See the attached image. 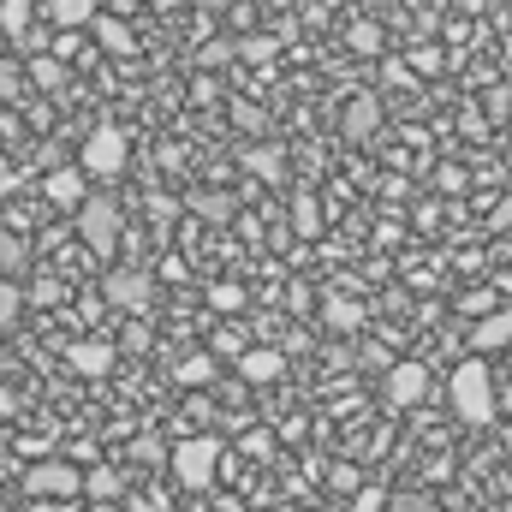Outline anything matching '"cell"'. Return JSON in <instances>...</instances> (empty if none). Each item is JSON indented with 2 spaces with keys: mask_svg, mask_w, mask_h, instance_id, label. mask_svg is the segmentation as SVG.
<instances>
[{
  "mask_svg": "<svg viewBox=\"0 0 512 512\" xmlns=\"http://www.w3.org/2000/svg\"><path fill=\"white\" fill-rule=\"evenodd\" d=\"M126 155H131L126 131L96 126L90 137H84V155H78V167H84L90 179H120V173H126Z\"/></svg>",
  "mask_w": 512,
  "mask_h": 512,
  "instance_id": "277c9868",
  "label": "cell"
},
{
  "mask_svg": "<svg viewBox=\"0 0 512 512\" xmlns=\"http://www.w3.org/2000/svg\"><path fill=\"white\" fill-rule=\"evenodd\" d=\"M30 262V239L24 233H12V227H0V274H12L18 280V268Z\"/></svg>",
  "mask_w": 512,
  "mask_h": 512,
  "instance_id": "e0dca14e",
  "label": "cell"
},
{
  "mask_svg": "<svg viewBox=\"0 0 512 512\" xmlns=\"http://www.w3.org/2000/svg\"><path fill=\"white\" fill-rule=\"evenodd\" d=\"M30 18H36V0H0V30L6 36H18Z\"/></svg>",
  "mask_w": 512,
  "mask_h": 512,
  "instance_id": "7402d4cb",
  "label": "cell"
},
{
  "mask_svg": "<svg viewBox=\"0 0 512 512\" xmlns=\"http://www.w3.org/2000/svg\"><path fill=\"white\" fill-rule=\"evenodd\" d=\"M292 227H298L304 239H316V233H322V209H316V197H298V209H292Z\"/></svg>",
  "mask_w": 512,
  "mask_h": 512,
  "instance_id": "d4e9b609",
  "label": "cell"
},
{
  "mask_svg": "<svg viewBox=\"0 0 512 512\" xmlns=\"http://www.w3.org/2000/svg\"><path fill=\"white\" fill-rule=\"evenodd\" d=\"M131 459H137V465H155V459H161V441H155V435H137V441H131Z\"/></svg>",
  "mask_w": 512,
  "mask_h": 512,
  "instance_id": "f546056e",
  "label": "cell"
},
{
  "mask_svg": "<svg viewBox=\"0 0 512 512\" xmlns=\"http://www.w3.org/2000/svg\"><path fill=\"white\" fill-rule=\"evenodd\" d=\"M179 382L197 387V382H215V352H191L185 364H179Z\"/></svg>",
  "mask_w": 512,
  "mask_h": 512,
  "instance_id": "603a6c76",
  "label": "cell"
},
{
  "mask_svg": "<svg viewBox=\"0 0 512 512\" xmlns=\"http://www.w3.org/2000/svg\"><path fill=\"white\" fill-rule=\"evenodd\" d=\"M24 96V66H0V102H18Z\"/></svg>",
  "mask_w": 512,
  "mask_h": 512,
  "instance_id": "83f0119b",
  "label": "cell"
},
{
  "mask_svg": "<svg viewBox=\"0 0 512 512\" xmlns=\"http://www.w3.org/2000/svg\"><path fill=\"white\" fill-rule=\"evenodd\" d=\"M173 471H179L185 489H209L215 471H221V441H215V435H191V441H179V447H173Z\"/></svg>",
  "mask_w": 512,
  "mask_h": 512,
  "instance_id": "5b68a950",
  "label": "cell"
},
{
  "mask_svg": "<svg viewBox=\"0 0 512 512\" xmlns=\"http://www.w3.org/2000/svg\"><path fill=\"white\" fill-rule=\"evenodd\" d=\"M102 298H108V304H120V310H131V316H143V310L155 304V280H149L143 268H108Z\"/></svg>",
  "mask_w": 512,
  "mask_h": 512,
  "instance_id": "8992f818",
  "label": "cell"
},
{
  "mask_svg": "<svg viewBox=\"0 0 512 512\" xmlns=\"http://www.w3.org/2000/svg\"><path fill=\"white\" fill-rule=\"evenodd\" d=\"M322 322L340 328V334H352V328H358V304H352V298H328V304H322Z\"/></svg>",
  "mask_w": 512,
  "mask_h": 512,
  "instance_id": "44dd1931",
  "label": "cell"
},
{
  "mask_svg": "<svg viewBox=\"0 0 512 512\" xmlns=\"http://www.w3.org/2000/svg\"><path fill=\"white\" fill-rule=\"evenodd\" d=\"M18 405H24V399H18V393H12V387L0 382V417H18Z\"/></svg>",
  "mask_w": 512,
  "mask_h": 512,
  "instance_id": "836d02e7",
  "label": "cell"
},
{
  "mask_svg": "<svg viewBox=\"0 0 512 512\" xmlns=\"http://www.w3.org/2000/svg\"><path fill=\"white\" fill-rule=\"evenodd\" d=\"M90 30H96V42H102L108 54H131V30L120 18H90Z\"/></svg>",
  "mask_w": 512,
  "mask_h": 512,
  "instance_id": "ac0fdd59",
  "label": "cell"
},
{
  "mask_svg": "<svg viewBox=\"0 0 512 512\" xmlns=\"http://www.w3.org/2000/svg\"><path fill=\"white\" fill-rule=\"evenodd\" d=\"M149 340H155V334H149V322H131L126 334H120V346H126V352H149Z\"/></svg>",
  "mask_w": 512,
  "mask_h": 512,
  "instance_id": "f1b7e54d",
  "label": "cell"
},
{
  "mask_svg": "<svg viewBox=\"0 0 512 512\" xmlns=\"http://www.w3.org/2000/svg\"><path fill=\"white\" fill-rule=\"evenodd\" d=\"M393 512H429L423 495H393Z\"/></svg>",
  "mask_w": 512,
  "mask_h": 512,
  "instance_id": "d6a6232c",
  "label": "cell"
},
{
  "mask_svg": "<svg viewBox=\"0 0 512 512\" xmlns=\"http://www.w3.org/2000/svg\"><path fill=\"white\" fill-rule=\"evenodd\" d=\"M495 227H512V203L501 209V215H495Z\"/></svg>",
  "mask_w": 512,
  "mask_h": 512,
  "instance_id": "d590c367",
  "label": "cell"
},
{
  "mask_svg": "<svg viewBox=\"0 0 512 512\" xmlns=\"http://www.w3.org/2000/svg\"><path fill=\"white\" fill-rule=\"evenodd\" d=\"M233 54H245V60L262 66V60H274V54H280V36H251V42H239Z\"/></svg>",
  "mask_w": 512,
  "mask_h": 512,
  "instance_id": "4316f807",
  "label": "cell"
},
{
  "mask_svg": "<svg viewBox=\"0 0 512 512\" xmlns=\"http://www.w3.org/2000/svg\"><path fill=\"white\" fill-rule=\"evenodd\" d=\"M423 393H429V370L423 364H393L387 370V399L393 405H417Z\"/></svg>",
  "mask_w": 512,
  "mask_h": 512,
  "instance_id": "7c38bea8",
  "label": "cell"
},
{
  "mask_svg": "<svg viewBox=\"0 0 512 512\" xmlns=\"http://www.w3.org/2000/svg\"><path fill=\"white\" fill-rule=\"evenodd\" d=\"M453 411L465 417V423H495V376H489V364H483V352L477 358H465L459 370H453Z\"/></svg>",
  "mask_w": 512,
  "mask_h": 512,
  "instance_id": "6da1fadb",
  "label": "cell"
},
{
  "mask_svg": "<svg viewBox=\"0 0 512 512\" xmlns=\"http://www.w3.org/2000/svg\"><path fill=\"white\" fill-rule=\"evenodd\" d=\"M245 161H251V173H256V179H268V185H286V155H280L274 143H256V149L245 155Z\"/></svg>",
  "mask_w": 512,
  "mask_h": 512,
  "instance_id": "2e32d148",
  "label": "cell"
},
{
  "mask_svg": "<svg viewBox=\"0 0 512 512\" xmlns=\"http://www.w3.org/2000/svg\"><path fill=\"white\" fill-rule=\"evenodd\" d=\"M358 501H352V512H387V495L382 489H352Z\"/></svg>",
  "mask_w": 512,
  "mask_h": 512,
  "instance_id": "4dcf8cb0",
  "label": "cell"
},
{
  "mask_svg": "<svg viewBox=\"0 0 512 512\" xmlns=\"http://www.w3.org/2000/svg\"><path fill=\"white\" fill-rule=\"evenodd\" d=\"M90 512H120L114 501H90Z\"/></svg>",
  "mask_w": 512,
  "mask_h": 512,
  "instance_id": "8d00e7d4",
  "label": "cell"
},
{
  "mask_svg": "<svg viewBox=\"0 0 512 512\" xmlns=\"http://www.w3.org/2000/svg\"><path fill=\"white\" fill-rule=\"evenodd\" d=\"M42 12H48L54 30H84L96 18V0H42Z\"/></svg>",
  "mask_w": 512,
  "mask_h": 512,
  "instance_id": "4fadbf2b",
  "label": "cell"
},
{
  "mask_svg": "<svg viewBox=\"0 0 512 512\" xmlns=\"http://www.w3.org/2000/svg\"><path fill=\"white\" fill-rule=\"evenodd\" d=\"M114 358H120V352H114L108 340H72V346H66V364H72L78 376H90V382H96V376H114Z\"/></svg>",
  "mask_w": 512,
  "mask_h": 512,
  "instance_id": "ba28073f",
  "label": "cell"
},
{
  "mask_svg": "<svg viewBox=\"0 0 512 512\" xmlns=\"http://www.w3.org/2000/svg\"><path fill=\"white\" fill-rule=\"evenodd\" d=\"M24 512H78V501H30Z\"/></svg>",
  "mask_w": 512,
  "mask_h": 512,
  "instance_id": "e575fe53",
  "label": "cell"
},
{
  "mask_svg": "<svg viewBox=\"0 0 512 512\" xmlns=\"http://www.w3.org/2000/svg\"><path fill=\"white\" fill-rule=\"evenodd\" d=\"M221 60H233V42H209V48L197 54V66H221Z\"/></svg>",
  "mask_w": 512,
  "mask_h": 512,
  "instance_id": "1f68e13d",
  "label": "cell"
},
{
  "mask_svg": "<svg viewBox=\"0 0 512 512\" xmlns=\"http://www.w3.org/2000/svg\"><path fill=\"white\" fill-rule=\"evenodd\" d=\"M18 316H24V286L0 274V328H18Z\"/></svg>",
  "mask_w": 512,
  "mask_h": 512,
  "instance_id": "d6986e66",
  "label": "cell"
},
{
  "mask_svg": "<svg viewBox=\"0 0 512 512\" xmlns=\"http://www.w3.org/2000/svg\"><path fill=\"white\" fill-rule=\"evenodd\" d=\"M120 233H126V221H120V203H114V197H102V191H96V197L84 191V203H78V239H84L96 256H114Z\"/></svg>",
  "mask_w": 512,
  "mask_h": 512,
  "instance_id": "7a4b0ae2",
  "label": "cell"
},
{
  "mask_svg": "<svg viewBox=\"0 0 512 512\" xmlns=\"http://www.w3.org/2000/svg\"><path fill=\"white\" fill-rule=\"evenodd\" d=\"M256 6H286V0H256Z\"/></svg>",
  "mask_w": 512,
  "mask_h": 512,
  "instance_id": "74e56055",
  "label": "cell"
},
{
  "mask_svg": "<svg viewBox=\"0 0 512 512\" xmlns=\"http://www.w3.org/2000/svg\"><path fill=\"white\" fill-rule=\"evenodd\" d=\"M245 304V286H233V280H215L209 286V310H221V316H233Z\"/></svg>",
  "mask_w": 512,
  "mask_h": 512,
  "instance_id": "cb8c5ba5",
  "label": "cell"
},
{
  "mask_svg": "<svg viewBox=\"0 0 512 512\" xmlns=\"http://www.w3.org/2000/svg\"><path fill=\"white\" fill-rule=\"evenodd\" d=\"M24 495L30 501H84V471L72 459H36L24 471Z\"/></svg>",
  "mask_w": 512,
  "mask_h": 512,
  "instance_id": "3957f363",
  "label": "cell"
},
{
  "mask_svg": "<svg viewBox=\"0 0 512 512\" xmlns=\"http://www.w3.org/2000/svg\"><path fill=\"white\" fill-rule=\"evenodd\" d=\"M376 131H382V102L364 90V96H352V102L340 108V137H346V143H370Z\"/></svg>",
  "mask_w": 512,
  "mask_h": 512,
  "instance_id": "52a82bcc",
  "label": "cell"
},
{
  "mask_svg": "<svg viewBox=\"0 0 512 512\" xmlns=\"http://www.w3.org/2000/svg\"><path fill=\"white\" fill-rule=\"evenodd\" d=\"M239 376L245 382H280L286 376V352H274V346H251V352H239Z\"/></svg>",
  "mask_w": 512,
  "mask_h": 512,
  "instance_id": "8fae6325",
  "label": "cell"
},
{
  "mask_svg": "<svg viewBox=\"0 0 512 512\" xmlns=\"http://www.w3.org/2000/svg\"><path fill=\"white\" fill-rule=\"evenodd\" d=\"M507 346H512V304L483 310L477 328H471V352H507Z\"/></svg>",
  "mask_w": 512,
  "mask_h": 512,
  "instance_id": "9c48e42d",
  "label": "cell"
},
{
  "mask_svg": "<svg viewBox=\"0 0 512 512\" xmlns=\"http://www.w3.org/2000/svg\"><path fill=\"white\" fill-rule=\"evenodd\" d=\"M42 191H48L54 209H78L84 191H90V173H84V167H54V173L42 179Z\"/></svg>",
  "mask_w": 512,
  "mask_h": 512,
  "instance_id": "30bf717a",
  "label": "cell"
},
{
  "mask_svg": "<svg viewBox=\"0 0 512 512\" xmlns=\"http://www.w3.org/2000/svg\"><path fill=\"white\" fill-rule=\"evenodd\" d=\"M352 48H358V54H376V48H382V24H376V18H358V24H352Z\"/></svg>",
  "mask_w": 512,
  "mask_h": 512,
  "instance_id": "484cf974",
  "label": "cell"
},
{
  "mask_svg": "<svg viewBox=\"0 0 512 512\" xmlns=\"http://www.w3.org/2000/svg\"><path fill=\"white\" fill-rule=\"evenodd\" d=\"M120 489H126V477L114 465H90L84 471V501H120Z\"/></svg>",
  "mask_w": 512,
  "mask_h": 512,
  "instance_id": "5bb4252c",
  "label": "cell"
},
{
  "mask_svg": "<svg viewBox=\"0 0 512 512\" xmlns=\"http://www.w3.org/2000/svg\"><path fill=\"white\" fill-rule=\"evenodd\" d=\"M191 209H197L203 221H233V197H227V191H197Z\"/></svg>",
  "mask_w": 512,
  "mask_h": 512,
  "instance_id": "ffe728a7",
  "label": "cell"
},
{
  "mask_svg": "<svg viewBox=\"0 0 512 512\" xmlns=\"http://www.w3.org/2000/svg\"><path fill=\"white\" fill-rule=\"evenodd\" d=\"M24 72H30L36 90H66V60H60V54H30Z\"/></svg>",
  "mask_w": 512,
  "mask_h": 512,
  "instance_id": "9a60e30c",
  "label": "cell"
}]
</instances>
